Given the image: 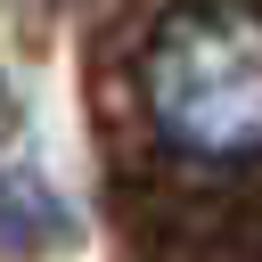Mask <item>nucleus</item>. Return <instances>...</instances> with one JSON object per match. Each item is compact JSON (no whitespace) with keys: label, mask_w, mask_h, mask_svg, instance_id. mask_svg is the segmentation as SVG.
Returning a JSON list of instances; mask_svg holds the SVG:
<instances>
[{"label":"nucleus","mask_w":262,"mask_h":262,"mask_svg":"<svg viewBox=\"0 0 262 262\" xmlns=\"http://www.w3.org/2000/svg\"><path fill=\"white\" fill-rule=\"evenodd\" d=\"M262 41H254V8H196L180 16L156 57H147V115L180 156L205 164H246L254 156V123H262Z\"/></svg>","instance_id":"nucleus-1"}]
</instances>
